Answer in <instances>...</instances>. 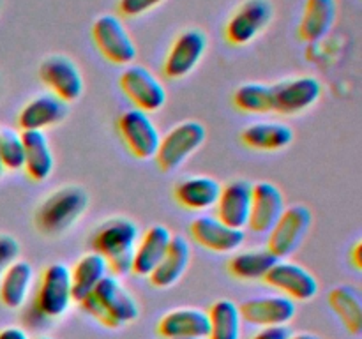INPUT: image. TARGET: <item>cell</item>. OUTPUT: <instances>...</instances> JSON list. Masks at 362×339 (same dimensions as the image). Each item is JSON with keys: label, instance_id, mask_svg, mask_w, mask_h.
Returning <instances> with one entry per match:
<instances>
[{"label": "cell", "instance_id": "6da1fadb", "mask_svg": "<svg viewBox=\"0 0 362 339\" xmlns=\"http://www.w3.org/2000/svg\"><path fill=\"white\" fill-rule=\"evenodd\" d=\"M140 232L127 218H112L101 222L90 239L94 253L101 254L113 275H126L133 268V254Z\"/></svg>", "mask_w": 362, "mask_h": 339}, {"label": "cell", "instance_id": "7a4b0ae2", "mask_svg": "<svg viewBox=\"0 0 362 339\" xmlns=\"http://www.w3.org/2000/svg\"><path fill=\"white\" fill-rule=\"evenodd\" d=\"M80 304L90 316L110 328L131 323L140 314V307L134 297L120 285L115 275L103 278L94 292L85 297Z\"/></svg>", "mask_w": 362, "mask_h": 339}, {"label": "cell", "instance_id": "3957f363", "mask_svg": "<svg viewBox=\"0 0 362 339\" xmlns=\"http://www.w3.org/2000/svg\"><path fill=\"white\" fill-rule=\"evenodd\" d=\"M88 207V194L78 186H66L49 194L35 212V226L48 237H59L71 228Z\"/></svg>", "mask_w": 362, "mask_h": 339}, {"label": "cell", "instance_id": "277c9868", "mask_svg": "<svg viewBox=\"0 0 362 339\" xmlns=\"http://www.w3.org/2000/svg\"><path fill=\"white\" fill-rule=\"evenodd\" d=\"M205 127L197 120H186L170 129L159 141L158 152H156V161L163 172H173L179 168L191 154L198 150L204 145Z\"/></svg>", "mask_w": 362, "mask_h": 339}, {"label": "cell", "instance_id": "5b68a950", "mask_svg": "<svg viewBox=\"0 0 362 339\" xmlns=\"http://www.w3.org/2000/svg\"><path fill=\"white\" fill-rule=\"evenodd\" d=\"M73 302L69 268L64 263H52L42 270L35 293V307L45 318H59Z\"/></svg>", "mask_w": 362, "mask_h": 339}, {"label": "cell", "instance_id": "8992f818", "mask_svg": "<svg viewBox=\"0 0 362 339\" xmlns=\"http://www.w3.org/2000/svg\"><path fill=\"white\" fill-rule=\"evenodd\" d=\"M311 221H313V218H311L310 208L304 207V205L285 207L276 225L267 233V249L278 260L290 256L306 237Z\"/></svg>", "mask_w": 362, "mask_h": 339}, {"label": "cell", "instance_id": "52a82bcc", "mask_svg": "<svg viewBox=\"0 0 362 339\" xmlns=\"http://www.w3.org/2000/svg\"><path fill=\"white\" fill-rule=\"evenodd\" d=\"M92 37L99 52L117 66H129L136 59V44L115 14H103L92 25Z\"/></svg>", "mask_w": 362, "mask_h": 339}, {"label": "cell", "instance_id": "ba28073f", "mask_svg": "<svg viewBox=\"0 0 362 339\" xmlns=\"http://www.w3.org/2000/svg\"><path fill=\"white\" fill-rule=\"evenodd\" d=\"M119 133L134 157L151 159L158 152L161 134L148 113L141 109L131 108L120 115Z\"/></svg>", "mask_w": 362, "mask_h": 339}, {"label": "cell", "instance_id": "9c48e42d", "mask_svg": "<svg viewBox=\"0 0 362 339\" xmlns=\"http://www.w3.org/2000/svg\"><path fill=\"white\" fill-rule=\"evenodd\" d=\"M322 85L313 76H299L272 85V112L281 115H297L317 105Z\"/></svg>", "mask_w": 362, "mask_h": 339}, {"label": "cell", "instance_id": "30bf717a", "mask_svg": "<svg viewBox=\"0 0 362 339\" xmlns=\"http://www.w3.org/2000/svg\"><path fill=\"white\" fill-rule=\"evenodd\" d=\"M39 78L64 102L76 101L83 94V76L69 56L52 55L42 60Z\"/></svg>", "mask_w": 362, "mask_h": 339}, {"label": "cell", "instance_id": "8fae6325", "mask_svg": "<svg viewBox=\"0 0 362 339\" xmlns=\"http://www.w3.org/2000/svg\"><path fill=\"white\" fill-rule=\"evenodd\" d=\"M120 87L134 105L145 113L158 112L166 102V90L161 81L141 66L126 67L120 74Z\"/></svg>", "mask_w": 362, "mask_h": 339}, {"label": "cell", "instance_id": "7c38bea8", "mask_svg": "<svg viewBox=\"0 0 362 339\" xmlns=\"http://www.w3.org/2000/svg\"><path fill=\"white\" fill-rule=\"evenodd\" d=\"M290 300H311L318 293V281L308 268L292 261L278 260L262 279Z\"/></svg>", "mask_w": 362, "mask_h": 339}, {"label": "cell", "instance_id": "4fadbf2b", "mask_svg": "<svg viewBox=\"0 0 362 339\" xmlns=\"http://www.w3.org/2000/svg\"><path fill=\"white\" fill-rule=\"evenodd\" d=\"M271 20L272 6L269 0H246L226 23V39L237 46L247 44L267 28Z\"/></svg>", "mask_w": 362, "mask_h": 339}, {"label": "cell", "instance_id": "5bb4252c", "mask_svg": "<svg viewBox=\"0 0 362 339\" xmlns=\"http://www.w3.org/2000/svg\"><path fill=\"white\" fill-rule=\"evenodd\" d=\"M296 302L285 295L257 297L239 306L240 318L258 327H285L296 316Z\"/></svg>", "mask_w": 362, "mask_h": 339}, {"label": "cell", "instance_id": "9a60e30c", "mask_svg": "<svg viewBox=\"0 0 362 339\" xmlns=\"http://www.w3.org/2000/svg\"><path fill=\"white\" fill-rule=\"evenodd\" d=\"M205 48H207V37L204 35V32L197 30V28L182 32L173 41L172 48L165 59L163 69H165L166 76L172 78V80L187 76L198 66V62L204 56Z\"/></svg>", "mask_w": 362, "mask_h": 339}, {"label": "cell", "instance_id": "2e32d148", "mask_svg": "<svg viewBox=\"0 0 362 339\" xmlns=\"http://www.w3.org/2000/svg\"><path fill=\"white\" fill-rule=\"evenodd\" d=\"M189 233L197 244L214 253H233L244 244V230L226 226L212 215H200L191 221Z\"/></svg>", "mask_w": 362, "mask_h": 339}, {"label": "cell", "instance_id": "e0dca14e", "mask_svg": "<svg viewBox=\"0 0 362 339\" xmlns=\"http://www.w3.org/2000/svg\"><path fill=\"white\" fill-rule=\"evenodd\" d=\"M251 194H253V184L247 180L228 182L221 187V193L216 201V218L230 228L244 230L250 221Z\"/></svg>", "mask_w": 362, "mask_h": 339}, {"label": "cell", "instance_id": "ac0fdd59", "mask_svg": "<svg viewBox=\"0 0 362 339\" xmlns=\"http://www.w3.org/2000/svg\"><path fill=\"white\" fill-rule=\"evenodd\" d=\"M285 210V198L278 186L272 182L253 184V194H251V210L247 226L255 233L271 232L272 226Z\"/></svg>", "mask_w": 362, "mask_h": 339}, {"label": "cell", "instance_id": "d6986e66", "mask_svg": "<svg viewBox=\"0 0 362 339\" xmlns=\"http://www.w3.org/2000/svg\"><path fill=\"white\" fill-rule=\"evenodd\" d=\"M67 102L53 94H42L28 101L18 115L21 131H45L57 126L67 117Z\"/></svg>", "mask_w": 362, "mask_h": 339}, {"label": "cell", "instance_id": "ffe728a7", "mask_svg": "<svg viewBox=\"0 0 362 339\" xmlns=\"http://www.w3.org/2000/svg\"><path fill=\"white\" fill-rule=\"evenodd\" d=\"M158 332L165 339H207L209 316L205 311L197 309V307L173 309L158 321Z\"/></svg>", "mask_w": 362, "mask_h": 339}, {"label": "cell", "instance_id": "44dd1931", "mask_svg": "<svg viewBox=\"0 0 362 339\" xmlns=\"http://www.w3.org/2000/svg\"><path fill=\"white\" fill-rule=\"evenodd\" d=\"M172 232L163 225H154L138 239L133 254V268L131 272L141 278H148L151 272L158 267L165 256L168 244L172 240Z\"/></svg>", "mask_w": 362, "mask_h": 339}, {"label": "cell", "instance_id": "7402d4cb", "mask_svg": "<svg viewBox=\"0 0 362 339\" xmlns=\"http://www.w3.org/2000/svg\"><path fill=\"white\" fill-rule=\"evenodd\" d=\"M191 260V246L184 237H172L165 256L158 263V267L151 272L148 279L156 288H170L175 285L186 272Z\"/></svg>", "mask_w": 362, "mask_h": 339}, {"label": "cell", "instance_id": "603a6c76", "mask_svg": "<svg viewBox=\"0 0 362 339\" xmlns=\"http://www.w3.org/2000/svg\"><path fill=\"white\" fill-rule=\"evenodd\" d=\"M20 136L25 150L23 170L35 182L46 180L52 175L55 159L45 131H21Z\"/></svg>", "mask_w": 362, "mask_h": 339}, {"label": "cell", "instance_id": "cb8c5ba5", "mask_svg": "<svg viewBox=\"0 0 362 339\" xmlns=\"http://www.w3.org/2000/svg\"><path fill=\"white\" fill-rule=\"evenodd\" d=\"M175 200L189 210H209L216 207L221 186L212 177H189L175 186Z\"/></svg>", "mask_w": 362, "mask_h": 339}, {"label": "cell", "instance_id": "d4e9b609", "mask_svg": "<svg viewBox=\"0 0 362 339\" xmlns=\"http://www.w3.org/2000/svg\"><path fill=\"white\" fill-rule=\"evenodd\" d=\"M71 290H73V300L81 302L85 297L94 292L95 286L101 282L103 278L108 275V263L105 258L98 253H87L69 268Z\"/></svg>", "mask_w": 362, "mask_h": 339}, {"label": "cell", "instance_id": "484cf974", "mask_svg": "<svg viewBox=\"0 0 362 339\" xmlns=\"http://www.w3.org/2000/svg\"><path fill=\"white\" fill-rule=\"evenodd\" d=\"M34 268L28 261L16 260L0 275V300L9 309H18L27 300L30 292Z\"/></svg>", "mask_w": 362, "mask_h": 339}, {"label": "cell", "instance_id": "4316f807", "mask_svg": "<svg viewBox=\"0 0 362 339\" xmlns=\"http://www.w3.org/2000/svg\"><path fill=\"white\" fill-rule=\"evenodd\" d=\"M246 147L255 150H281L293 141V131L283 122H255L240 134Z\"/></svg>", "mask_w": 362, "mask_h": 339}, {"label": "cell", "instance_id": "83f0119b", "mask_svg": "<svg viewBox=\"0 0 362 339\" xmlns=\"http://www.w3.org/2000/svg\"><path fill=\"white\" fill-rule=\"evenodd\" d=\"M336 20V0H306L299 23L303 41H320L331 30Z\"/></svg>", "mask_w": 362, "mask_h": 339}, {"label": "cell", "instance_id": "f1b7e54d", "mask_svg": "<svg viewBox=\"0 0 362 339\" xmlns=\"http://www.w3.org/2000/svg\"><path fill=\"white\" fill-rule=\"evenodd\" d=\"M209 335L207 339H240L239 306L228 299L216 300L207 313Z\"/></svg>", "mask_w": 362, "mask_h": 339}, {"label": "cell", "instance_id": "f546056e", "mask_svg": "<svg viewBox=\"0 0 362 339\" xmlns=\"http://www.w3.org/2000/svg\"><path fill=\"white\" fill-rule=\"evenodd\" d=\"M329 306L339 316L345 328L352 334L362 331V302L361 295L352 286H336L329 292Z\"/></svg>", "mask_w": 362, "mask_h": 339}, {"label": "cell", "instance_id": "4dcf8cb0", "mask_svg": "<svg viewBox=\"0 0 362 339\" xmlns=\"http://www.w3.org/2000/svg\"><path fill=\"white\" fill-rule=\"evenodd\" d=\"M278 261V258L265 247V249H250L237 253L228 261V270L233 278L240 281H257L264 279L265 274L271 270L272 265Z\"/></svg>", "mask_w": 362, "mask_h": 339}, {"label": "cell", "instance_id": "1f68e13d", "mask_svg": "<svg viewBox=\"0 0 362 339\" xmlns=\"http://www.w3.org/2000/svg\"><path fill=\"white\" fill-rule=\"evenodd\" d=\"M233 102L244 113L272 112V85L244 83L233 94Z\"/></svg>", "mask_w": 362, "mask_h": 339}, {"label": "cell", "instance_id": "d6a6232c", "mask_svg": "<svg viewBox=\"0 0 362 339\" xmlns=\"http://www.w3.org/2000/svg\"><path fill=\"white\" fill-rule=\"evenodd\" d=\"M0 161L4 170H23L25 150L21 136L14 131H0Z\"/></svg>", "mask_w": 362, "mask_h": 339}, {"label": "cell", "instance_id": "836d02e7", "mask_svg": "<svg viewBox=\"0 0 362 339\" xmlns=\"http://www.w3.org/2000/svg\"><path fill=\"white\" fill-rule=\"evenodd\" d=\"M18 254H20V244H18V240L14 237L2 233L0 235V275L6 272V268L13 261L18 260Z\"/></svg>", "mask_w": 362, "mask_h": 339}, {"label": "cell", "instance_id": "e575fe53", "mask_svg": "<svg viewBox=\"0 0 362 339\" xmlns=\"http://www.w3.org/2000/svg\"><path fill=\"white\" fill-rule=\"evenodd\" d=\"M163 2L165 0H119V11L122 13V16L133 18L154 9Z\"/></svg>", "mask_w": 362, "mask_h": 339}, {"label": "cell", "instance_id": "d590c367", "mask_svg": "<svg viewBox=\"0 0 362 339\" xmlns=\"http://www.w3.org/2000/svg\"><path fill=\"white\" fill-rule=\"evenodd\" d=\"M290 331L286 327H265L253 335V339H288Z\"/></svg>", "mask_w": 362, "mask_h": 339}, {"label": "cell", "instance_id": "8d00e7d4", "mask_svg": "<svg viewBox=\"0 0 362 339\" xmlns=\"http://www.w3.org/2000/svg\"><path fill=\"white\" fill-rule=\"evenodd\" d=\"M0 339H28V335L20 327H6L0 331Z\"/></svg>", "mask_w": 362, "mask_h": 339}, {"label": "cell", "instance_id": "74e56055", "mask_svg": "<svg viewBox=\"0 0 362 339\" xmlns=\"http://www.w3.org/2000/svg\"><path fill=\"white\" fill-rule=\"evenodd\" d=\"M361 249H362L361 242H357V244H356V247H354V253H352L354 263H356V267H357V268H361V267H362V263H361Z\"/></svg>", "mask_w": 362, "mask_h": 339}, {"label": "cell", "instance_id": "f35d334b", "mask_svg": "<svg viewBox=\"0 0 362 339\" xmlns=\"http://www.w3.org/2000/svg\"><path fill=\"white\" fill-rule=\"evenodd\" d=\"M288 339H322L315 334H308V332H300V334H290Z\"/></svg>", "mask_w": 362, "mask_h": 339}, {"label": "cell", "instance_id": "ab89813d", "mask_svg": "<svg viewBox=\"0 0 362 339\" xmlns=\"http://www.w3.org/2000/svg\"><path fill=\"white\" fill-rule=\"evenodd\" d=\"M35 339H52V338H46V335H41V338H35Z\"/></svg>", "mask_w": 362, "mask_h": 339}, {"label": "cell", "instance_id": "60d3db41", "mask_svg": "<svg viewBox=\"0 0 362 339\" xmlns=\"http://www.w3.org/2000/svg\"><path fill=\"white\" fill-rule=\"evenodd\" d=\"M2 170H4V168H2V161H0V173H2Z\"/></svg>", "mask_w": 362, "mask_h": 339}, {"label": "cell", "instance_id": "b9f144b4", "mask_svg": "<svg viewBox=\"0 0 362 339\" xmlns=\"http://www.w3.org/2000/svg\"><path fill=\"white\" fill-rule=\"evenodd\" d=\"M179 339H193V338H179Z\"/></svg>", "mask_w": 362, "mask_h": 339}]
</instances>
